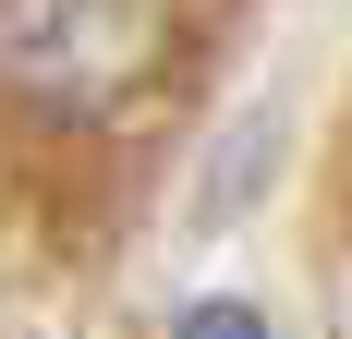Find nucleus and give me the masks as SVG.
<instances>
[{"label":"nucleus","mask_w":352,"mask_h":339,"mask_svg":"<svg viewBox=\"0 0 352 339\" xmlns=\"http://www.w3.org/2000/svg\"><path fill=\"white\" fill-rule=\"evenodd\" d=\"M170 61V0H0V85L61 121L134 109Z\"/></svg>","instance_id":"f257e3e1"},{"label":"nucleus","mask_w":352,"mask_h":339,"mask_svg":"<svg viewBox=\"0 0 352 339\" xmlns=\"http://www.w3.org/2000/svg\"><path fill=\"white\" fill-rule=\"evenodd\" d=\"M170 339H267V315H255V303H231V291H219V303H195V315H182Z\"/></svg>","instance_id":"f03ea898"}]
</instances>
